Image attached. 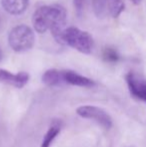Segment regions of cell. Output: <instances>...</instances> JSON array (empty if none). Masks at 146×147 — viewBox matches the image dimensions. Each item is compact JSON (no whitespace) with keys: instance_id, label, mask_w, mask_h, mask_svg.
Instances as JSON below:
<instances>
[{"instance_id":"cell-1","label":"cell","mask_w":146,"mask_h":147,"mask_svg":"<svg viewBox=\"0 0 146 147\" xmlns=\"http://www.w3.org/2000/svg\"><path fill=\"white\" fill-rule=\"evenodd\" d=\"M67 21V13L59 4L43 5L35 10L32 16V24L38 33L51 31L57 43L62 44V36Z\"/></svg>"},{"instance_id":"cell-2","label":"cell","mask_w":146,"mask_h":147,"mask_svg":"<svg viewBox=\"0 0 146 147\" xmlns=\"http://www.w3.org/2000/svg\"><path fill=\"white\" fill-rule=\"evenodd\" d=\"M62 45H68L83 54H89L93 49V39L86 31L76 27L65 28L62 36Z\"/></svg>"},{"instance_id":"cell-3","label":"cell","mask_w":146,"mask_h":147,"mask_svg":"<svg viewBox=\"0 0 146 147\" xmlns=\"http://www.w3.org/2000/svg\"><path fill=\"white\" fill-rule=\"evenodd\" d=\"M35 42V35L29 26L25 24L14 27L8 35L9 46L15 52H25L31 49Z\"/></svg>"},{"instance_id":"cell-4","label":"cell","mask_w":146,"mask_h":147,"mask_svg":"<svg viewBox=\"0 0 146 147\" xmlns=\"http://www.w3.org/2000/svg\"><path fill=\"white\" fill-rule=\"evenodd\" d=\"M76 113L84 119H90L97 122L100 126L105 129H110L112 127L111 116L104 109L94 105H82L76 109Z\"/></svg>"},{"instance_id":"cell-5","label":"cell","mask_w":146,"mask_h":147,"mask_svg":"<svg viewBox=\"0 0 146 147\" xmlns=\"http://www.w3.org/2000/svg\"><path fill=\"white\" fill-rule=\"evenodd\" d=\"M126 82L131 94L146 103V80L133 72H129L126 75Z\"/></svg>"},{"instance_id":"cell-6","label":"cell","mask_w":146,"mask_h":147,"mask_svg":"<svg viewBox=\"0 0 146 147\" xmlns=\"http://www.w3.org/2000/svg\"><path fill=\"white\" fill-rule=\"evenodd\" d=\"M29 80V74L27 72H18L13 74L5 69H0V82L9 84L16 88H22L27 84Z\"/></svg>"},{"instance_id":"cell-7","label":"cell","mask_w":146,"mask_h":147,"mask_svg":"<svg viewBox=\"0 0 146 147\" xmlns=\"http://www.w3.org/2000/svg\"><path fill=\"white\" fill-rule=\"evenodd\" d=\"M63 82L65 84H70L73 86H79V87H92L95 85V82L92 79L81 74L77 73L72 70H63L62 71Z\"/></svg>"},{"instance_id":"cell-8","label":"cell","mask_w":146,"mask_h":147,"mask_svg":"<svg viewBox=\"0 0 146 147\" xmlns=\"http://www.w3.org/2000/svg\"><path fill=\"white\" fill-rule=\"evenodd\" d=\"M29 0H1V5L11 15H20L26 11Z\"/></svg>"},{"instance_id":"cell-9","label":"cell","mask_w":146,"mask_h":147,"mask_svg":"<svg viewBox=\"0 0 146 147\" xmlns=\"http://www.w3.org/2000/svg\"><path fill=\"white\" fill-rule=\"evenodd\" d=\"M42 82L47 86H59L64 84L62 77V71L57 69H49L42 75Z\"/></svg>"},{"instance_id":"cell-10","label":"cell","mask_w":146,"mask_h":147,"mask_svg":"<svg viewBox=\"0 0 146 147\" xmlns=\"http://www.w3.org/2000/svg\"><path fill=\"white\" fill-rule=\"evenodd\" d=\"M61 127H62V123L60 121H58V120H55L50 125V127L47 130L46 133H45L40 147H50L52 142L54 141V139L60 133Z\"/></svg>"},{"instance_id":"cell-11","label":"cell","mask_w":146,"mask_h":147,"mask_svg":"<svg viewBox=\"0 0 146 147\" xmlns=\"http://www.w3.org/2000/svg\"><path fill=\"white\" fill-rule=\"evenodd\" d=\"M123 0H107V11L108 14L113 18H117L124 10Z\"/></svg>"},{"instance_id":"cell-12","label":"cell","mask_w":146,"mask_h":147,"mask_svg":"<svg viewBox=\"0 0 146 147\" xmlns=\"http://www.w3.org/2000/svg\"><path fill=\"white\" fill-rule=\"evenodd\" d=\"M92 8L94 14L98 18H103L108 14L107 0H92Z\"/></svg>"},{"instance_id":"cell-13","label":"cell","mask_w":146,"mask_h":147,"mask_svg":"<svg viewBox=\"0 0 146 147\" xmlns=\"http://www.w3.org/2000/svg\"><path fill=\"white\" fill-rule=\"evenodd\" d=\"M103 58L107 62L114 63V62H117L119 60V54L114 48L107 47L103 50Z\"/></svg>"},{"instance_id":"cell-14","label":"cell","mask_w":146,"mask_h":147,"mask_svg":"<svg viewBox=\"0 0 146 147\" xmlns=\"http://www.w3.org/2000/svg\"><path fill=\"white\" fill-rule=\"evenodd\" d=\"M74 7L78 16H81L86 6V0H73Z\"/></svg>"},{"instance_id":"cell-15","label":"cell","mask_w":146,"mask_h":147,"mask_svg":"<svg viewBox=\"0 0 146 147\" xmlns=\"http://www.w3.org/2000/svg\"><path fill=\"white\" fill-rule=\"evenodd\" d=\"M134 4H139L141 2V0H131Z\"/></svg>"},{"instance_id":"cell-16","label":"cell","mask_w":146,"mask_h":147,"mask_svg":"<svg viewBox=\"0 0 146 147\" xmlns=\"http://www.w3.org/2000/svg\"><path fill=\"white\" fill-rule=\"evenodd\" d=\"M2 58H3V53H2L1 49H0V61L2 60Z\"/></svg>"},{"instance_id":"cell-17","label":"cell","mask_w":146,"mask_h":147,"mask_svg":"<svg viewBox=\"0 0 146 147\" xmlns=\"http://www.w3.org/2000/svg\"><path fill=\"white\" fill-rule=\"evenodd\" d=\"M0 29H1V18H0Z\"/></svg>"}]
</instances>
